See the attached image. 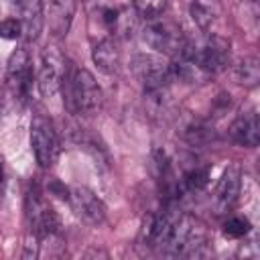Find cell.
Here are the masks:
<instances>
[{
	"mask_svg": "<svg viewBox=\"0 0 260 260\" xmlns=\"http://www.w3.org/2000/svg\"><path fill=\"white\" fill-rule=\"evenodd\" d=\"M63 102L69 114H81L91 116L102 106V89L95 81V77L87 69H75L69 67L65 79H63Z\"/></svg>",
	"mask_w": 260,
	"mask_h": 260,
	"instance_id": "6da1fadb",
	"label": "cell"
},
{
	"mask_svg": "<svg viewBox=\"0 0 260 260\" xmlns=\"http://www.w3.org/2000/svg\"><path fill=\"white\" fill-rule=\"evenodd\" d=\"M167 256H187L199 258L207 254V230L201 219L195 215L183 213L173 225L165 246L160 248Z\"/></svg>",
	"mask_w": 260,
	"mask_h": 260,
	"instance_id": "7a4b0ae2",
	"label": "cell"
},
{
	"mask_svg": "<svg viewBox=\"0 0 260 260\" xmlns=\"http://www.w3.org/2000/svg\"><path fill=\"white\" fill-rule=\"evenodd\" d=\"M142 41L165 57H193L195 45L183 35V30L169 20H148L142 30ZM195 59V57H193Z\"/></svg>",
	"mask_w": 260,
	"mask_h": 260,
	"instance_id": "3957f363",
	"label": "cell"
},
{
	"mask_svg": "<svg viewBox=\"0 0 260 260\" xmlns=\"http://www.w3.org/2000/svg\"><path fill=\"white\" fill-rule=\"evenodd\" d=\"M132 75L142 83L144 91L169 87L171 79V61L160 53H138L130 61Z\"/></svg>",
	"mask_w": 260,
	"mask_h": 260,
	"instance_id": "277c9868",
	"label": "cell"
},
{
	"mask_svg": "<svg viewBox=\"0 0 260 260\" xmlns=\"http://www.w3.org/2000/svg\"><path fill=\"white\" fill-rule=\"evenodd\" d=\"M71 63L65 59V55L57 47H47L43 51V65L39 69L37 87L43 98H53L63 85V79L69 71Z\"/></svg>",
	"mask_w": 260,
	"mask_h": 260,
	"instance_id": "5b68a950",
	"label": "cell"
},
{
	"mask_svg": "<svg viewBox=\"0 0 260 260\" xmlns=\"http://www.w3.org/2000/svg\"><path fill=\"white\" fill-rule=\"evenodd\" d=\"M30 148L39 167L43 169L53 167V162L57 160V154H59L57 134L53 130L51 120H47L41 114H37L30 122Z\"/></svg>",
	"mask_w": 260,
	"mask_h": 260,
	"instance_id": "8992f818",
	"label": "cell"
},
{
	"mask_svg": "<svg viewBox=\"0 0 260 260\" xmlns=\"http://www.w3.org/2000/svg\"><path fill=\"white\" fill-rule=\"evenodd\" d=\"M26 215H28V223L32 234L41 238H57L61 234V219L57 215V211L37 193L30 191L26 197Z\"/></svg>",
	"mask_w": 260,
	"mask_h": 260,
	"instance_id": "52a82bcc",
	"label": "cell"
},
{
	"mask_svg": "<svg viewBox=\"0 0 260 260\" xmlns=\"http://www.w3.org/2000/svg\"><path fill=\"white\" fill-rule=\"evenodd\" d=\"M67 201H69L71 209L75 211V215L81 221H85L89 225H95V228L106 221V215H108L106 205L91 189H87L83 185H73V187H69Z\"/></svg>",
	"mask_w": 260,
	"mask_h": 260,
	"instance_id": "ba28073f",
	"label": "cell"
},
{
	"mask_svg": "<svg viewBox=\"0 0 260 260\" xmlns=\"http://www.w3.org/2000/svg\"><path fill=\"white\" fill-rule=\"evenodd\" d=\"M230 53H232V45H230V41L225 37L209 35L201 47H195V55L193 57L201 65L203 71L213 75V73H221L228 67Z\"/></svg>",
	"mask_w": 260,
	"mask_h": 260,
	"instance_id": "9c48e42d",
	"label": "cell"
},
{
	"mask_svg": "<svg viewBox=\"0 0 260 260\" xmlns=\"http://www.w3.org/2000/svg\"><path fill=\"white\" fill-rule=\"evenodd\" d=\"M6 77L16 95H22V98L28 95L32 85V69H30V55L26 49L12 51L6 63Z\"/></svg>",
	"mask_w": 260,
	"mask_h": 260,
	"instance_id": "30bf717a",
	"label": "cell"
},
{
	"mask_svg": "<svg viewBox=\"0 0 260 260\" xmlns=\"http://www.w3.org/2000/svg\"><path fill=\"white\" fill-rule=\"evenodd\" d=\"M240 189H242V173L238 167H228L217 181L215 193H213V209L215 213H228L234 209V205L240 199Z\"/></svg>",
	"mask_w": 260,
	"mask_h": 260,
	"instance_id": "8fae6325",
	"label": "cell"
},
{
	"mask_svg": "<svg viewBox=\"0 0 260 260\" xmlns=\"http://www.w3.org/2000/svg\"><path fill=\"white\" fill-rule=\"evenodd\" d=\"M232 142H236L238 146H246V148H254L260 142V122H258V112L246 110L240 112L236 116V120L232 122L230 130H228Z\"/></svg>",
	"mask_w": 260,
	"mask_h": 260,
	"instance_id": "7c38bea8",
	"label": "cell"
},
{
	"mask_svg": "<svg viewBox=\"0 0 260 260\" xmlns=\"http://www.w3.org/2000/svg\"><path fill=\"white\" fill-rule=\"evenodd\" d=\"M18 12V18L22 22V32L28 41H37L43 24H45V6L43 0H24L20 6L14 8Z\"/></svg>",
	"mask_w": 260,
	"mask_h": 260,
	"instance_id": "4fadbf2b",
	"label": "cell"
},
{
	"mask_svg": "<svg viewBox=\"0 0 260 260\" xmlns=\"http://www.w3.org/2000/svg\"><path fill=\"white\" fill-rule=\"evenodd\" d=\"M91 59L93 63L98 65L100 71L112 75V73H118L120 69V49H118V43L110 37L98 41L93 45V51H91Z\"/></svg>",
	"mask_w": 260,
	"mask_h": 260,
	"instance_id": "5bb4252c",
	"label": "cell"
},
{
	"mask_svg": "<svg viewBox=\"0 0 260 260\" xmlns=\"http://www.w3.org/2000/svg\"><path fill=\"white\" fill-rule=\"evenodd\" d=\"M75 0H51L49 2V24L55 37H65L73 22Z\"/></svg>",
	"mask_w": 260,
	"mask_h": 260,
	"instance_id": "9a60e30c",
	"label": "cell"
},
{
	"mask_svg": "<svg viewBox=\"0 0 260 260\" xmlns=\"http://www.w3.org/2000/svg\"><path fill=\"white\" fill-rule=\"evenodd\" d=\"M173 59L175 61H171V79L183 83H201L209 77V73L203 71L193 57H173Z\"/></svg>",
	"mask_w": 260,
	"mask_h": 260,
	"instance_id": "2e32d148",
	"label": "cell"
},
{
	"mask_svg": "<svg viewBox=\"0 0 260 260\" xmlns=\"http://www.w3.org/2000/svg\"><path fill=\"white\" fill-rule=\"evenodd\" d=\"M221 12H223V6L219 0H193L189 6L191 20L201 30H209V26L221 16Z\"/></svg>",
	"mask_w": 260,
	"mask_h": 260,
	"instance_id": "e0dca14e",
	"label": "cell"
},
{
	"mask_svg": "<svg viewBox=\"0 0 260 260\" xmlns=\"http://www.w3.org/2000/svg\"><path fill=\"white\" fill-rule=\"evenodd\" d=\"M234 77L244 87H256L260 83V59L256 55L244 57L234 67Z\"/></svg>",
	"mask_w": 260,
	"mask_h": 260,
	"instance_id": "ac0fdd59",
	"label": "cell"
},
{
	"mask_svg": "<svg viewBox=\"0 0 260 260\" xmlns=\"http://www.w3.org/2000/svg\"><path fill=\"white\" fill-rule=\"evenodd\" d=\"M207 183H209V169L207 167H195L179 179L181 195L183 193H199L207 187Z\"/></svg>",
	"mask_w": 260,
	"mask_h": 260,
	"instance_id": "d6986e66",
	"label": "cell"
},
{
	"mask_svg": "<svg viewBox=\"0 0 260 260\" xmlns=\"http://www.w3.org/2000/svg\"><path fill=\"white\" fill-rule=\"evenodd\" d=\"M183 136H185V140H187L189 144H193V146H203V144H207V142L213 138V128H211L209 124L201 122V120H195V122H191V124L185 128Z\"/></svg>",
	"mask_w": 260,
	"mask_h": 260,
	"instance_id": "ffe728a7",
	"label": "cell"
},
{
	"mask_svg": "<svg viewBox=\"0 0 260 260\" xmlns=\"http://www.w3.org/2000/svg\"><path fill=\"white\" fill-rule=\"evenodd\" d=\"M167 0H134V12L138 18L156 20L167 10Z\"/></svg>",
	"mask_w": 260,
	"mask_h": 260,
	"instance_id": "44dd1931",
	"label": "cell"
},
{
	"mask_svg": "<svg viewBox=\"0 0 260 260\" xmlns=\"http://www.w3.org/2000/svg\"><path fill=\"white\" fill-rule=\"evenodd\" d=\"M250 221L246 217H240V215H234L230 219H225L223 223V234L228 238H244L250 234Z\"/></svg>",
	"mask_w": 260,
	"mask_h": 260,
	"instance_id": "7402d4cb",
	"label": "cell"
},
{
	"mask_svg": "<svg viewBox=\"0 0 260 260\" xmlns=\"http://www.w3.org/2000/svg\"><path fill=\"white\" fill-rule=\"evenodd\" d=\"M22 35V22L20 18H4L0 22V37L6 41H14Z\"/></svg>",
	"mask_w": 260,
	"mask_h": 260,
	"instance_id": "603a6c76",
	"label": "cell"
},
{
	"mask_svg": "<svg viewBox=\"0 0 260 260\" xmlns=\"http://www.w3.org/2000/svg\"><path fill=\"white\" fill-rule=\"evenodd\" d=\"M49 191H51L53 195H57V197L65 199V201H67V197H69V187H65L63 183H59L57 179H53V181L49 183Z\"/></svg>",
	"mask_w": 260,
	"mask_h": 260,
	"instance_id": "cb8c5ba5",
	"label": "cell"
},
{
	"mask_svg": "<svg viewBox=\"0 0 260 260\" xmlns=\"http://www.w3.org/2000/svg\"><path fill=\"white\" fill-rule=\"evenodd\" d=\"M4 191H6V175H4V162L0 158V199L4 197Z\"/></svg>",
	"mask_w": 260,
	"mask_h": 260,
	"instance_id": "d4e9b609",
	"label": "cell"
}]
</instances>
